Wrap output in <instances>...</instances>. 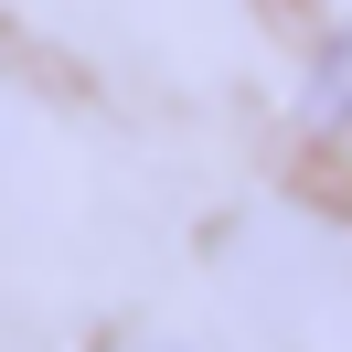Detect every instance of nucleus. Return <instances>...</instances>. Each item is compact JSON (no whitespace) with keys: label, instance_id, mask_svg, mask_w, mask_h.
<instances>
[{"label":"nucleus","instance_id":"1","mask_svg":"<svg viewBox=\"0 0 352 352\" xmlns=\"http://www.w3.org/2000/svg\"><path fill=\"white\" fill-rule=\"evenodd\" d=\"M309 118H320V129H342V139H352V22L331 32L320 54H309Z\"/></svg>","mask_w":352,"mask_h":352},{"label":"nucleus","instance_id":"2","mask_svg":"<svg viewBox=\"0 0 352 352\" xmlns=\"http://www.w3.org/2000/svg\"><path fill=\"white\" fill-rule=\"evenodd\" d=\"M129 352H224V342H182V331H160V342H129Z\"/></svg>","mask_w":352,"mask_h":352}]
</instances>
